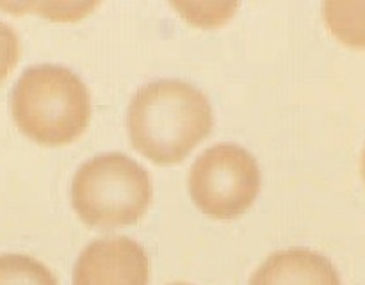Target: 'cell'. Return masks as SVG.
I'll return each mask as SVG.
<instances>
[{
	"label": "cell",
	"instance_id": "cell-1",
	"mask_svg": "<svg viewBox=\"0 0 365 285\" xmlns=\"http://www.w3.org/2000/svg\"><path fill=\"white\" fill-rule=\"evenodd\" d=\"M212 123V105L205 93L180 78L146 82L134 93L127 110L132 145L159 164L184 159Z\"/></svg>",
	"mask_w": 365,
	"mask_h": 285
},
{
	"label": "cell",
	"instance_id": "cell-2",
	"mask_svg": "<svg viewBox=\"0 0 365 285\" xmlns=\"http://www.w3.org/2000/svg\"><path fill=\"white\" fill-rule=\"evenodd\" d=\"M9 107L18 127L43 145H64L82 134L91 114L84 81L63 64L27 66L14 82Z\"/></svg>",
	"mask_w": 365,
	"mask_h": 285
},
{
	"label": "cell",
	"instance_id": "cell-3",
	"mask_svg": "<svg viewBox=\"0 0 365 285\" xmlns=\"http://www.w3.org/2000/svg\"><path fill=\"white\" fill-rule=\"evenodd\" d=\"M152 180L138 160L121 152L91 157L71 180V203L84 223L98 228L132 224L146 212Z\"/></svg>",
	"mask_w": 365,
	"mask_h": 285
},
{
	"label": "cell",
	"instance_id": "cell-4",
	"mask_svg": "<svg viewBox=\"0 0 365 285\" xmlns=\"http://www.w3.org/2000/svg\"><path fill=\"white\" fill-rule=\"evenodd\" d=\"M260 189L255 157L235 142L203 150L189 171V192L202 212L232 219L248 209Z\"/></svg>",
	"mask_w": 365,
	"mask_h": 285
},
{
	"label": "cell",
	"instance_id": "cell-5",
	"mask_svg": "<svg viewBox=\"0 0 365 285\" xmlns=\"http://www.w3.org/2000/svg\"><path fill=\"white\" fill-rule=\"evenodd\" d=\"M148 255L138 241L125 235L95 239L78 255L73 285H146Z\"/></svg>",
	"mask_w": 365,
	"mask_h": 285
},
{
	"label": "cell",
	"instance_id": "cell-6",
	"mask_svg": "<svg viewBox=\"0 0 365 285\" xmlns=\"http://www.w3.org/2000/svg\"><path fill=\"white\" fill-rule=\"evenodd\" d=\"M250 285H342L337 269L323 253L289 248L273 253L253 273Z\"/></svg>",
	"mask_w": 365,
	"mask_h": 285
},
{
	"label": "cell",
	"instance_id": "cell-7",
	"mask_svg": "<svg viewBox=\"0 0 365 285\" xmlns=\"http://www.w3.org/2000/svg\"><path fill=\"white\" fill-rule=\"evenodd\" d=\"M324 20L331 32L344 43L365 46V2H331L323 4Z\"/></svg>",
	"mask_w": 365,
	"mask_h": 285
},
{
	"label": "cell",
	"instance_id": "cell-8",
	"mask_svg": "<svg viewBox=\"0 0 365 285\" xmlns=\"http://www.w3.org/2000/svg\"><path fill=\"white\" fill-rule=\"evenodd\" d=\"M0 285H57L52 271L24 253L0 255Z\"/></svg>",
	"mask_w": 365,
	"mask_h": 285
},
{
	"label": "cell",
	"instance_id": "cell-9",
	"mask_svg": "<svg viewBox=\"0 0 365 285\" xmlns=\"http://www.w3.org/2000/svg\"><path fill=\"white\" fill-rule=\"evenodd\" d=\"M20 56V41L9 24L0 20V82L7 77Z\"/></svg>",
	"mask_w": 365,
	"mask_h": 285
},
{
	"label": "cell",
	"instance_id": "cell-10",
	"mask_svg": "<svg viewBox=\"0 0 365 285\" xmlns=\"http://www.w3.org/2000/svg\"><path fill=\"white\" fill-rule=\"evenodd\" d=\"M362 173H364V178H365V148H364V153H362Z\"/></svg>",
	"mask_w": 365,
	"mask_h": 285
},
{
	"label": "cell",
	"instance_id": "cell-11",
	"mask_svg": "<svg viewBox=\"0 0 365 285\" xmlns=\"http://www.w3.org/2000/svg\"><path fill=\"white\" fill-rule=\"evenodd\" d=\"M170 285H189V284H180V281H177V284H170Z\"/></svg>",
	"mask_w": 365,
	"mask_h": 285
}]
</instances>
